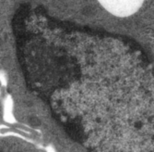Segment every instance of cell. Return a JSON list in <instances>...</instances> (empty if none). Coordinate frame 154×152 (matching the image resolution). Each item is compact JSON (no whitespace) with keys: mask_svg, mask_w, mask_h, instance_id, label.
Wrapping results in <instances>:
<instances>
[{"mask_svg":"<svg viewBox=\"0 0 154 152\" xmlns=\"http://www.w3.org/2000/svg\"><path fill=\"white\" fill-rule=\"evenodd\" d=\"M111 14L117 17H128L135 13L143 0H98Z\"/></svg>","mask_w":154,"mask_h":152,"instance_id":"obj_1","label":"cell"}]
</instances>
